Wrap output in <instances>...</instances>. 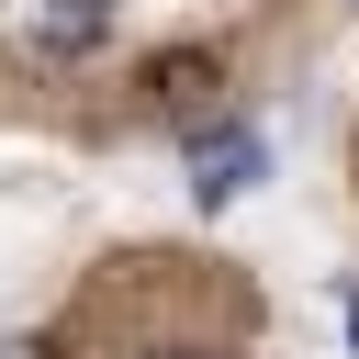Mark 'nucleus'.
<instances>
[{
	"label": "nucleus",
	"mask_w": 359,
	"mask_h": 359,
	"mask_svg": "<svg viewBox=\"0 0 359 359\" xmlns=\"http://www.w3.org/2000/svg\"><path fill=\"white\" fill-rule=\"evenodd\" d=\"M337 314H348V337H359V280H337Z\"/></svg>",
	"instance_id": "20e7f679"
},
{
	"label": "nucleus",
	"mask_w": 359,
	"mask_h": 359,
	"mask_svg": "<svg viewBox=\"0 0 359 359\" xmlns=\"http://www.w3.org/2000/svg\"><path fill=\"white\" fill-rule=\"evenodd\" d=\"M258 168H269L258 123H191V202H202V213H224Z\"/></svg>",
	"instance_id": "f257e3e1"
},
{
	"label": "nucleus",
	"mask_w": 359,
	"mask_h": 359,
	"mask_svg": "<svg viewBox=\"0 0 359 359\" xmlns=\"http://www.w3.org/2000/svg\"><path fill=\"white\" fill-rule=\"evenodd\" d=\"M213 79H224V67H213L202 45H180V56H157V67H146V90H157V112H168V123H202V112H213Z\"/></svg>",
	"instance_id": "f03ea898"
},
{
	"label": "nucleus",
	"mask_w": 359,
	"mask_h": 359,
	"mask_svg": "<svg viewBox=\"0 0 359 359\" xmlns=\"http://www.w3.org/2000/svg\"><path fill=\"white\" fill-rule=\"evenodd\" d=\"M180 359H202V348H180Z\"/></svg>",
	"instance_id": "39448f33"
},
{
	"label": "nucleus",
	"mask_w": 359,
	"mask_h": 359,
	"mask_svg": "<svg viewBox=\"0 0 359 359\" xmlns=\"http://www.w3.org/2000/svg\"><path fill=\"white\" fill-rule=\"evenodd\" d=\"M34 34H45V56H67V45H101V34H112V0H56Z\"/></svg>",
	"instance_id": "7ed1b4c3"
}]
</instances>
